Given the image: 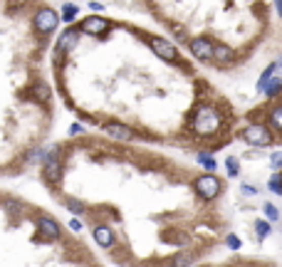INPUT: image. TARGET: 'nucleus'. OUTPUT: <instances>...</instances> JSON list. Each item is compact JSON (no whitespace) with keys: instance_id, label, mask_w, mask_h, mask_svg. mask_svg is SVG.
<instances>
[{"instance_id":"9","label":"nucleus","mask_w":282,"mask_h":267,"mask_svg":"<svg viewBox=\"0 0 282 267\" xmlns=\"http://www.w3.org/2000/svg\"><path fill=\"white\" fill-rule=\"evenodd\" d=\"M77 40H79V30H67V32L59 38V50H70V47H75Z\"/></svg>"},{"instance_id":"6","label":"nucleus","mask_w":282,"mask_h":267,"mask_svg":"<svg viewBox=\"0 0 282 267\" xmlns=\"http://www.w3.org/2000/svg\"><path fill=\"white\" fill-rule=\"evenodd\" d=\"M191 52H193V57L208 62V59H213V45L203 38H196V40H191Z\"/></svg>"},{"instance_id":"8","label":"nucleus","mask_w":282,"mask_h":267,"mask_svg":"<svg viewBox=\"0 0 282 267\" xmlns=\"http://www.w3.org/2000/svg\"><path fill=\"white\" fill-rule=\"evenodd\" d=\"M193 267H275V265L253 262V260H235V262H226V265H193Z\"/></svg>"},{"instance_id":"5","label":"nucleus","mask_w":282,"mask_h":267,"mask_svg":"<svg viewBox=\"0 0 282 267\" xmlns=\"http://www.w3.org/2000/svg\"><path fill=\"white\" fill-rule=\"evenodd\" d=\"M149 45L153 47V52H156L159 57L169 59V62H176V59H178V52H176V47H173L171 42H166V40H161V38H149Z\"/></svg>"},{"instance_id":"2","label":"nucleus","mask_w":282,"mask_h":267,"mask_svg":"<svg viewBox=\"0 0 282 267\" xmlns=\"http://www.w3.org/2000/svg\"><path fill=\"white\" fill-rule=\"evenodd\" d=\"M0 267H102L52 213L0 193Z\"/></svg>"},{"instance_id":"4","label":"nucleus","mask_w":282,"mask_h":267,"mask_svg":"<svg viewBox=\"0 0 282 267\" xmlns=\"http://www.w3.org/2000/svg\"><path fill=\"white\" fill-rule=\"evenodd\" d=\"M57 22H59V18H57V13L52 8H40L38 15H35V27H38V32H52L57 27Z\"/></svg>"},{"instance_id":"1","label":"nucleus","mask_w":282,"mask_h":267,"mask_svg":"<svg viewBox=\"0 0 282 267\" xmlns=\"http://www.w3.org/2000/svg\"><path fill=\"white\" fill-rule=\"evenodd\" d=\"M107 144H57L40 158V178L79 228L121 267H193L226 230V181L188 171L156 153Z\"/></svg>"},{"instance_id":"10","label":"nucleus","mask_w":282,"mask_h":267,"mask_svg":"<svg viewBox=\"0 0 282 267\" xmlns=\"http://www.w3.org/2000/svg\"><path fill=\"white\" fill-rule=\"evenodd\" d=\"M213 57L221 59V62H233V59H235V52H233L230 47H223V45H218V47H213Z\"/></svg>"},{"instance_id":"11","label":"nucleus","mask_w":282,"mask_h":267,"mask_svg":"<svg viewBox=\"0 0 282 267\" xmlns=\"http://www.w3.org/2000/svg\"><path fill=\"white\" fill-rule=\"evenodd\" d=\"M280 124H282V109H280V107H272V112H270V124H267V126L277 134L282 129Z\"/></svg>"},{"instance_id":"3","label":"nucleus","mask_w":282,"mask_h":267,"mask_svg":"<svg viewBox=\"0 0 282 267\" xmlns=\"http://www.w3.org/2000/svg\"><path fill=\"white\" fill-rule=\"evenodd\" d=\"M240 139L250 146H272L277 141V134L272 131L267 124H250L247 129L240 131Z\"/></svg>"},{"instance_id":"12","label":"nucleus","mask_w":282,"mask_h":267,"mask_svg":"<svg viewBox=\"0 0 282 267\" xmlns=\"http://www.w3.org/2000/svg\"><path fill=\"white\" fill-rule=\"evenodd\" d=\"M280 89H282V82H280V79H270V82L265 84V92H267L270 96H277V94H280Z\"/></svg>"},{"instance_id":"7","label":"nucleus","mask_w":282,"mask_h":267,"mask_svg":"<svg viewBox=\"0 0 282 267\" xmlns=\"http://www.w3.org/2000/svg\"><path fill=\"white\" fill-rule=\"evenodd\" d=\"M79 30L87 32V35H102L107 30V20L102 18H84L79 22Z\"/></svg>"},{"instance_id":"13","label":"nucleus","mask_w":282,"mask_h":267,"mask_svg":"<svg viewBox=\"0 0 282 267\" xmlns=\"http://www.w3.org/2000/svg\"><path fill=\"white\" fill-rule=\"evenodd\" d=\"M75 15H77V5H65V13H62V18L67 20H75Z\"/></svg>"}]
</instances>
